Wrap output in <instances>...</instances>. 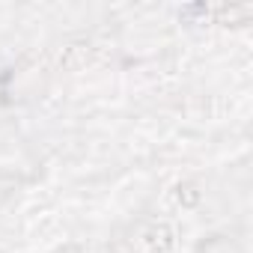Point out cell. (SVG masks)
Here are the masks:
<instances>
[{"mask_svg": "<svg viewBox=\"0 0 253 253\" xmlns=\"http://www.w3.org/2000/svg\"><path fill=\"white\" fill-rule=\"evenodd\" d=\"M146 244L155 247V250H167V247H173V229L164 226V223L152 226V229L146 232Z\"/></svg>", "mask_w": 253, "mask_h": 253, "instance_id": "cell-1", "label": "cell"}]
</instances>
